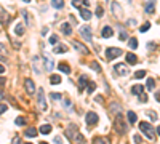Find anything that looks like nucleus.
<instances>
[{
	"label": "nucleus",
	"instance_id": "a19ab883",
	"mask_svg": "<svg viewBox=\"0 0 160 144\" xmlns=\"http://www.w3.org/2000/svg\"><path fill=\"white\" fill-rule=\"evenodd\" d=\"M48 42H50L51 45H56V43H58V37H56V35H51L50 39H48Z\"/></svg>",
	"mask_w": 160,
	"mask_h": 144
},
{
	"label": "nucleus",
	"instance_id": "bf43d9fd",
	"mask_svg": "<svg viewBox=\"0 0 160 144\" xmlns=\"http://www.w3.org/2000/svg\"><path fill=\"white\" fill-rule=\"evenodd\" d=\"M26 144H31V143H26Z\"/></svg>",
	"mask_w": 160,
	"mask_h": 144
},
{
	"label": "nucleus",
	"instance_id": "f257e3e1",
	"mask_svg": "<svg viewBox=\"0 0 160 144\" xmlns=\"http://www.w3.org/2000/svg\"><path fill=\"white\" fill-rule=\"evenodd\" d=\"M127 122H125L123 115L122 114H117L115 115V120H114V130H115V133H119V135H125L127 133Z\"/></svg>",
	"mask_w": 160,
	"mask_h": 144
},
{
	"label": "nucleus",
	"instance_id": "79ce46f5",
	"mask_svg": "<svg viewBox=\"0 0 160 144\" xmlns=\"http://www.w3.org/2000/svg\"><path fill=\"white\" fill-rule=\"evenodd\" d=\"M149 27H151V23H146L143 26V27H141V32H146V31H149Z\"/></svg>",
	"mask_w": 160,
	"mask_h": 144
},
{
	"label": "nucleus",
	"instance_id": "e433bc0d",
	"mask_svg": "<svg viewBox=\"0 0 160 144\" xmlns=\"http://www.w3.org/2000/svg\"><path fill=\"white\" fill-rule=\"evenodd\" d=\"M50 98H51V99H55V101H59L63 96H61L59 93H51V95H50Z\"/></svg>",
	"mask_w": 160,
	"mask_h": 144
},
{
	"label": "nucleus",
	"instance_id": "49530a36",
	"mask_svg": "<svg viewBox=\"0 0 160 144\" xmlns=\"http://www.w3.org/2000/svg\"><path fill=\"white\" fill-rule=\"evenodd\" d=\"M5 111H7V106H5V104H0V114H3Z\"/></svg>",
	"mask_w": 160,
	"mask_h": 144
},
{
	"label": "nucleus",
	"instance_id": "2f4dec72",
	"mask_svg": "<svg viewBox=\"0 0 160 144\" xmlns=\"http://www.w3.org/2000/svg\"><path fill=\"white\" fill-rule=\"evenodd\" d=\"M51 5L55 8H63L64 7V0H51Z\"/></svg>",
	"mask_w": 160,
	"mask_h": 144
},
{
	"label": "nucleus",
	"instance_id": "13d9d810",
	"mask_svg": "<svg viewBox=\"0 0 160 144\" xmlns=\"http://www.w3.org/2000/svg\"><path fill=\"white\" fill-rule=\"evenodd\" d=\"M40 144H47V143H40Z\"/></svg>",
	"mask_w": 160,
	"mask_h": 144
},
{
	"label": "nucleus",
	"instance_id": "6e6d98bb",
	"mask_svg": "<svg viewBox=\"0 0 160 144\" xmlns=\"http://www.w3.org/2000/svg\"><path fill=\"white\" fill-rule=\"evenodd\" d=\"M157 131H159V135H160V127H159V128H157Z\"/></svg>",
	"mask_w": 160,
	"mask_h": 144
},
{
	"label": "nucleus",
	"instance_id": "7c9ffc66",
	"mask_svg": "<svg viewBox=\"0 0 160 144\" xmlns=\"http://www.w3.org/2000/svg\"><path fill=\"white\" fill-rule=\"evenodd\" d=\"M154 85H155V82H154V79H147V83H146V90H149V91H152V90H154Z\"/></svg>",
	"mask_w": 160,
	"mask_h": 144
},
{
	"label": "nucleus",
	"instance_id": "f704fd0d",
	"mask_svg": "<svg viewBox=\"0 0 160 144\" xmlns=\"http://www.w3.org/2000/svg\"><path fill=\"white\" fill-rule=\"evenodd\" d=\"M143 77H146V71H136L135 72V79H143Z\"/></svg>",
	"mask_w": 160,
	"mask_h": 144
},
{
	"label": "nucleus",
	"instance_id": "2eb2a0df",
	"mask_svg": "<svg viewBox=\"0 0 160 144\" xmlns=\"http://www.w3.org/2000/svg\"><path fill=\"white\" fill-rule=\"evenodd\" d=\"M131 93H133V95H138V96L143 95V93H144V87H143V85H135V87L131 88Z\"/></svg>",
	"mask_w": 160,
	"mask_h": 144
},
{
	"label": "nucleus",
	"instance_id": "393cba45",
	"mask_svg": "<svg viewBox=\"0 0 160 144\" xmlns=\"http://www.w3.org/2000/svg\"><path fill=\"white\" fill-rule=\"evenodd\" d=\"M50 83H51V85L61 83V75H51V77H50Z\"/></svg>",
	"mask_w": 160,
	"mask_h": 144
},
{
	"label": "nucleus",
	"instance_id": "423d86ee",
	"mask_svg": "<svg viewBox=\"0 0 160 144\" xmlns=\"http://www.w3.org/2000/svg\"><path fill=\"white\" fill-rule=\"evenodd\" d=\"M120 55H122V50H120V48H114V47H111V48H107V50H106V56H107V59H114V58H119Z\"/></svg>",
	"mask_w": 160,
	"mask_h": 144
},
{
	"label": "nucleus",
	"instance_id": "cd10ccee",
	"mask_svg": "<svg viewBox=\"0 0 160 144\" xmlns=\"http://www.w3.org/2000/svg\"><path fill=\"white\" fill-rule=\"evenodd\" d=\"M50 131H51V127H50V125H42V127H40V133H42V135H48Z\"/></svg>",
	"mask_w": 160,
	"mask_h": 144
},
{
	"label": "nucleus",
	"instance_id": "473e14b6",
	"mask_svg": "<svg viewBox=\"0 0 160 144\" xmlns=\"http://www.w3.org/2000/svg\"><path fill=\"white\" fill-rule=\"evenodd\" d=\"M95 90H96V83H95V82H90V83L87 85V91L88 93H93Z\"/></svg>",
	"mask_w": 160,
	"mask_h": 144
},
{
	"label": "nucleus",
	"instance_id": "4468645a",
	"mask_svg": "<svg viewBox=\"0 0 160 144\" xmlns=\"http://www.w3.org/2000/svg\"><path fill=\"white\" fill-rule=\"evenodd\" d=\"M80 16H82L85 21H88L90 18H91V11H90L88 8H82V10H80Z\"/></svg>",
	"mask_w": 160,
	"mask_h": 144
},
{
	"label": "nucleus",
	"instance_id": "412c9836",
	"mask_svg": "<svg viewBox=\"0 0 160 144\" xmlns=\"http://www.w3.org/2000/svg\"><path fill=\"white\" fill-rule=\"evenodd\" d=\"M24 31H26V29H24V24H16V27H15V34L16 35H23L24 34Z\"/></svg>",
	"mask_w": 160,
	"mask_h": 144
},
{
	"label": "nucleus",
	"instance_id": "5701e85b",
	"mask_svg": "<svg viewBox=\"0 0 160 144\" xmlns=\"http://www.w3.org/2000/svg\"><path fill=\"white\" fill-rule=\"evenodd\" d=\"M58 67H59V71H61V72H64V74H71V67H69V66H67L66 63H61L59 66H58Z\"/></svg>",
	"mask_w": 160,
	"mask_h": 144
},
{
	"label": "nucleus",
	"instance_id": "c85d7f7f",
	"mask_svg": "<svg viewBox=\"0 0 160 144\" xmlns=\"http://www.w3.org/2000/svg\"><path fill=\"white\" fill-rule=\"evenodd\" d=\"M109 109H111V112H114V114H115V112L120 114V104H117V103H112L111 106H109Z\"/></svg>",
	"mask_w": 160,
	"mask_h": 144
},
{
	"label": "nucleus",
	"instance_id": "de8ad7c7",
	"mask_svg": "<svg viewBox=\"0 0 160 144\" xmlns=\"http://www.w3.org/2000/svg\"><path fill=\"white\" fill-rule=\"evenodd\" d=\"M55 144H63V141H61L59 136H56V138H55Z\"/></svg>",
	"mask_w": 160,
	"mask_h": 144
},
{
	"label": "nucleus",
	"instance_id": "39448f33",
	"mask_svg": "<svg viewBox=\"0 0 160 144\" xmlns=\"http://www.w3.org/2000/svg\"><path fill=\"white\" fill-rule=\"evenodd\" d=\"M37 103H39V109L42 112L47 111V101H45V93L42 88H39V95H37Z\"/></svg>",
	"mask_w": 160,
	"mask_h": 144
},
{
	"label": "nucleus",
	"instance_id": "4d7b16f0",
	"mask_svg": "<svg viewBox=\"0 0 160 144\" xmlns=\"http://www.w3.org/2000/svg\"><path fill=\"white\" fill-rule=\"evenodd\" d=\"M24 2H26V3H27V2H31V0H24Z\"/></svg>",
	"mask_w": 160,
	"mask_h": 144
},
{
	"label": "nucleus",
	"instance_id": "c9c22d12",
	"mask_svg": "<svg viewBox=\"0 0 160 144\" xmlns=\"http://www.w3.org/2000/svg\"><path fill=\"white\" fill-rule=\"evenodd\" d=\"M15 123L18 125V127H21V125H26V119H24V117H18Z\"/></svg>",
	"mask_w": 160,
	"mask_h": 144
},
{
	"label": "nucleus",
	"instance_id": "9b49d317",
	"mask_svg": "<svg viewBox=\"0 0 160 144\" xmlns=\"http://www.w3.org/2000/svg\"><path fill=\"white\" fill-rule=\"evenodd\" d=\"M112 35H114V31H112V27H109V26H104V27L101 29V37H103V39H111Z\"/></svg>",
	"mask_w": 160,
	"mask_h": 144
},
{
	"label": "nucleus",
	"instance_id": "3c124183",
	"mask_svg": "<svg viewBox=\"0 0 160 144\" xmlns=\"http://www.w3.org/2000/svg\"><path fill=\"white\" fill-rule=\"evenodd\" d=\"M155 99H157V101H160V91H157V93H155Z\"/></svg>",
	"mask_w": 160,
	"mask_h": 144
},
{
	"label": "nucleus",
	"instance_id": "864d4df0",
	"mask_svg": "<svg viewBox=\"0 0 160 144\" xmlns=\"http://www.w3.org/2000/svg\"><path fill=\"white\" fill-rule=\"evenodd\" d=\"M3 72H5V67L2 66V64H0V74H3Z\"/></svg>",
	"mask_w": 160,
	"mask_h": 144
},
{
	"label": "nucleus",
	"instance_id": "a18cd8bd",
	"mask_svg": "<svg viewBox=\"0 0 160 144\" xmlns=\"http://www.w3.org/2000/svg\"><path fill=\"white\" fill-rule=\"evenodd\" d=\"M75 139L79 141L80 144H83V143H85V139H83V136H82V135H77V138H75Z\"/></svg>",
	"mask_w": 160,
	"mask_h": 144
},
{
	"label": "nucleus",
	"instance_id": "dca6fc26",
	"mask_svg": "<svg viewBox=\"0 0 160 144\" xmlns=\"http://www.w3.org/2000/svg\"><path fill=\"white\" fill-rule=\"evenodd\" d=\"M127 63L128 64H136L138 63V58H136L135 53H127Z\"/></svg>",
	"mask_w": 160,
	"mask_h": 144
},
{
	"label": "nucleus",
	"instance_id": "7ed1b4c3",
	"mask_svg": "<svg viewBox=\"0 0 160 144\" xmlns=\"http://www.w3.org/2000/svg\"><path fill=\"white\" fill-rule=\"evenodd\" d=\"M114 72H115V75L125 77V75H128V74H130V69H128L127 64L119 63V64H115V66H114Z\"/></svg>",
	"mask_w": 160,
	"mask_h": 144
},
{
	"label": "nucleus",
	"instance_id": "8fccbe9b",
	"mask_svg": "<svg viewBox=\"0 0 160 144\" xmlns=\"http://www.w3.org/2000/svg\"><path fill=\"white\" fill-rule=\"evenodd\" d=\"M96 101H98V103H103V96H96Z\"/></svg>",
	"mask_w": 160,
	"mask_h": 144
},
{
	"label": "nucleus",
	"instance_id": "20e7f679",
	"mask_svg": "<svg viewBox=\"0 0 160 144\" xmlns=\"http://www.w3.org/2000/svg\"><path fill=\"white\" fill-rule=\"evenodd\" d=\"M64 135H66V138H69L71 141H74L77 138V135H79V127H77V125H69V127L66 128Z\"/></svg>",
	"mask_w": 160,
	"mask_h": 144
},
{
	"label": "nucleus",
	"instance_id": "ddd939ff",
	"mask_svg": "<svg viewBox=\"0 0 160 144\" xmlns=\"http://www.w3.org/2000/svg\"><path fill=\"white\" fill-rule=\"evenodd\" d=\"M111 8H112V13H114V15H117L119 18L122 16V7H120L117 2H112V3H111Z\"/></svg>",
	"mask_w": 160,
	"mask_h": 144
},
{
	"label": "nucleus",
	"instance_id": "ea45409f",
	"mask_svg": "<svg viewBox=\"0 0 160 144\" xmlns=\"http://www.w3.org/2000/svg\"><path fill=\"white\" fill-rule=\"evenodd\" d=\"M103 13H104V10H103V7H101V5H98V8H96V16H103Z\"/></svg>",
	"mask_w": 160,
	"mask_h": 144
},
{
	"label": "nucleus",
	"instance_id": "c03bdc74",
	"mask_svg": "<svg viewBox=\"0 0 160 144\" xmlns=\"http://www.w3.org/2000/svg\"><path fill=\"white\" fill-rule=\"evenodd\" d=\"M139 101H141V103H147V96L144 95V93H143V95H139Z\"/></svg>",
	"mask_w": 160,
	"mask_h": 144
},
{
	"label": "nucleus",
	"instance_id": "4c0bfd02",
	"mask_svg": "<svg viewBox=\"0 0 160 144\" xmlns=\"http://www.w3.org/2000/svg\"><path fill=\"white\" fill-rule=\"evenodd\" d=\"M90 66H91V69H93V71H99V64H98V63H96V61H91V63H90Z\"/></svg>",
	"mask_w": 160,
	"mask_h": 144
},
{
	"label": "nucleus",
	"instance_id": "603ef678",
	"mask_svg": "<svg viewBox=\"0 0 160 144\" xmlns=\"http://www.w3.org/2000/svg\"><path fill=\"white\" fill-rule=\"evenodd\" d=\"M128 23H130V26H135V24H136V21H135V19H130Z\"/></svg>",
	"mask_w": 160,
	"mask_h": 144
},
{
	"label": "nucleus",
	"instance_id": "37998d69",
	"mask_svg": "<svg viewBox=\"0 0 160 144\" xmlns=\"http://www.w3.org/2000/svg\"><path fill=\"white\" fill-rule=\"evenodd\" d=\"M133 139H135V144H141V136L139 135H135L133 136Z\"/></svg>",
	"mask_w": 160,
	"mask_h": 144
},
{
	"label": "nucleus",
	"instance_id": "72a5a7b5",
	"mask_svg": "<svg viewBox=\"0 0 160 144\" xmlns=\"http://www.w3.org/2000/svg\"><path fill=\"white\" fill-rule=\"evenodd\" d=\"M37 59H39V58H34V59H32V67H34V71H35V74H40V69H39V66H37Z\"/></svg>",
	"mask_w": 160,
	"mask_h": 144
},
{
	"label": "nucleus",
	"instance_id": "58836bf2",
	"mask_svg": "<svg viewBox=\"0 0 160 144\" xmlns=\"http://www.w3.org/2000/svg\"><path fill=\"white\" fill-rule=\"evenodd\" d=\"M147 115L151 117V120H154V122H155V120H157V112H154V111H149V112H147Z\"/></svg>",
	"mask_w": 160,
	"mask_h": 144
},
{
	"label": "nucleus",
	"instance_id": "f8f14e48",
	"mask_svg": "<svg viewBox=\"0 0 160 144\" xmlns=\"http://www.w3.org/2000/svg\"><path fill=\"white\" fill-rule=\"evenodd\" d=\"M72 45H74V48H75L79 53H82V55H88V48L85 47L83 43H80V42H74Z\"/></svg>",
	"mask_w": 160,
	"mask_h": 144
},
{
	"label": "nucleus",
	"instance_id": "c756f323",
	"mask_svg": "<svg viewBox=\"0 0 160 144\" xmlns=\"http://www.w3.org/2000/svg\"><path fill=\"white\" fill-rule=\"evenodd\" d=\"M154 11H155V5H154V3H147V5H146V13H147V15H152Z\"/></svg>",
	"mask_w": 160,
	"mask_h": 144
},
{
	"label": "nucleus",
	"instance_id": "a878e982",
	"mask_svg": "<svg viewBox=\"0 0 160 144\" xmlns=\"http://www.w3.org/2000/svg\"><path fill=\"white\" fill-rule=\"evenodd\" d=\"M128 47L131 48V50H136V47H138V40H136L135 37H131V39L128 40Z\"/></svg>",
	"mask_w": 160,
	"mask_h": 144
},
{
	"label": "nucleus",
	"instance_id": "6ab92c4d",
	"mask_svg": "<svg viewBox=\"0 0 160 144\" xmlns=\"http://www.w3.org/2000/svg\"><path fill=\"white\" fill-rule=\"evenodd\" d=\"M93 144H111V141H109L107 138H101V136H98V138L93 139Z\"/></svg>",
	"mask_w": 160,
	"mask_h": 144
},
{
	"label": "nucleus",
	"instance_id": "f03ea898",
	"mask_svg": "<svg viewBox=\"0 0 160 144\" xmlns=\"http://www.w3.org/2000/svg\"><path fill=\"white\" fill-rule=\"evenodd\" d=\"M139 130L144 133V135L147 136L149 139H155V133H154V127H151V123L149 122H141L139 123Z\"/></svg>",
	"mask_w": 160,
	"mask_h": 144
},
{
	"label": "nucleus",
	"instance_id": "9d476101",
	"mask_svg": "<svg viewBox=\"0 0 160 144\" xmlns=\"http://www.w3.org/2000/svg\"><path fill=\"white\" fill-rule=\"evenodd\" d=\"M80 35L83 37L85 40H91V29H90V26H83L80 29Z\"/></svg>",
	"mask_w": 160,
	"mask_h": 144
},
{
	"label": "nucleus",
	"instance_id": "aec40b11",
	"mask_svg": "<svg viewBox=\"0 0 160 144\" xmlns=\"http://www.w3.org/2000/svg\"><path fill=\"white\" fill-rule=\"evenodd\" d=\"M61 31L66 34V35H71L72 34V27H71V24H67V23H64L63 26H61Z\"/></svg>",
	"mask_w": 160,
	"mask_h": 144
},
{
	"label": "nucleus",
	"instance_id": "bb28decb",
	"mask_svg": "<svg viewBox=\"0 0 160 144\" xmlns=\"http://www.w3.org/2000/svg\"><path fill=\"white\" fill-rule=\"evenodd\" d=\"M119 29H120V34H119V39L120 40H127V37H128V34H127V31H125L122 26H119Z\"/></svg>",
	"mask_w": 160,
	"mask_h": 144
},
{
	"label": "nucleus",
	"instance_id": "0eeeda50",
	"mask_svg": "<svg viewBox=\"0 0 160 144\" xmlns=\"http://www.w3.org/2000/svg\"><path fill=\"white\" fill-rule=\"evenodd\" d=\"M85 122L88 123V128L93 127V125L98 123V114H95V112H88L87 117H85Z\"/></svg>",
	"mask_w": 160,
	"mask_h": 144
},
{
	"label": "nucleus",
	"instance_id": "5fc2aeb1",
	"mask_svg": "<svg viewBox=\"0 0 160 144\" xmlns=\"http://www.w3.org/2000/svg\"><path fill=\"white\" fill-rule=\"evenodd\" d=\"M2 98H3V91H2V90H0V99H2Z\"/></svg>",
	"mask_w": 160,
	"mask_h": 144
},
{
	"label": "nucleus",
	"instance_id": "f3484780",
	"mask_svg": "<svg viewBox=\"0 0 160 144\" xmlns=\"http://www.w3.org/2000/svg\"><path fill=\"white\" fill-rule=\"evenodd\" d=\"M37 128H34V127H29V128H26V136H29V138H34V136H37Z\"/></svg>",
	"mask_w": 160,
	"mask_h": 144
},
{
	"label": "nucleus",
	"instance_id": "1a4fd4ad",
	"mask_svg": "<svg viewBox=\"0 0 160 144\" xmlns=\"http://www.w3.org/2000/svg\"><path fill=\"white\" fill-rule=\"evenodd\" d=\"M43 61H45V71L47 72H51V69H53V59L50 58V56L47 55V53H43Z\"/></svg>",
	"mask_w": 160,
	"mask_h": 144
},
{
	"label": "nucleus",
	"instance_id": "4be33fe9",
	"mask_svg": "<svg viewBox=\"0 0 160 144\" xmlns=\"http://www.w3.org/2000/svg\"><path fill=\"white\" fill-rule=\"evenodd\" d=\"M127 117H128V122H130V123H136V120H138V117H136V114L133 111H128Z\"/></svg>",
	"mask_w": 160,
	"mask_h": 144
},
{
	"label": "nucleus",
	"instance_id": "b1692460",
	"mask_svg": "<svg viewBox=\"0 0 160 144\" xmlns=\"http://www.w3.org/2000/svg\"><path fill=\"white\" fill-rule=\"evenodd\" d=\"M53 51L55 53H66L67 51V47H66V45H56Z\"/></svg>",
	"mask_w": 160,
	"mask_h": 144
},
{
	"label": "nucleus",
	"instance_id": "a211bd4d",
	"mask_svg": "<svg viewBox=\"0 0 160 144\" xmlns=\"http://www.w3.org/2000/svg\"><path fill=\"white\" fill-rule=\"evenodd\" d=\"M90 82H88V77L87 75H80V79H79V85H80V90H83L85 88V85H88Z\"/></svg>",
	"mask_w": 160,
	"mask_h": 144
},
{
	"label": "nucleus",
	"instance_id": "09e8293b",
	"mask_svg": "<svg viewBox=\"0 0 160 144\" xmlns=\"http://www.w3.org/2000/svg\"><path fill=\"white\" fill-rule=\"evenodd\" d=\"M23 16H24V19H26V24H27V23H29V18H27V13H26V11H23Z\"/></svg>",
	"mask_w": 160,
	"mask_h": 144
},
{
	"label": "nucleus",
	"instance_id": "6e6552de",
	"mask_svg": "<svg viewBox=\"0 0 160 144\" xmlns=\"http://www.w3.org/2000/svg\"><path fill=\"white\" fill-rule=\"evenodd\" d=\"M24 88H26V91H27L29 95H34V93H35V83L32 82V79L24 80Z\"/></svg>",
	"mask_w": 160,
	"mask_h": 144
}]
</instances>
